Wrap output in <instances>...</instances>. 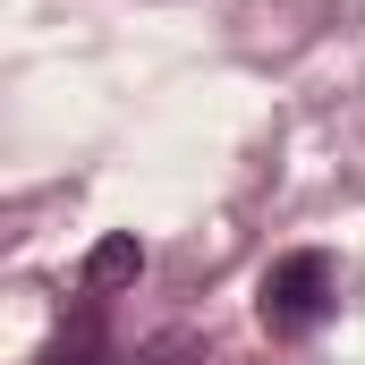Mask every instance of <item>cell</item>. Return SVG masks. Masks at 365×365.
Instances as JSON below:
<instances>
[{
  "label": "cell",
  "mask_w": 365,
  "mask_h": 365,
  "mask_svg": "<svg viewBox=\"0 0 365 365\" xmlns=\"http://www.w3.org/2000/svg\"><path fill=\"white\" fill-rule=\"evenodd\" d=\"M331 306H340V280H331V255H323V247L280 255L272 272H264V289H255V314H264L272 340H306Z\"/></svg>",
  "instance_id": "1"
},
{
  "label": "cell",
  "mask_w": 365,
  "mask_h": 365,
  "mask_svg": "<svg viewBox=\"0 0 365 365\" xmlns=\"http://www.w3.org/2000/svg\"><path fill=\"white\" fill-rule=\"evenodd\" d=\"M136 272H145V247L136 238H102L93 264H86V297H110L119 280H136Z\"/></svg>",
  "instance_id": "2"
},
{
  "label": "cell",
  "mask_w": 365,
  "mask_h": 365,
  "mask_svg": "<svg viewBox=\"0 0 365 365\" xmlns=\"http://www.w3.org/2000/svg\"><path fill=\"white\" fill-rule=\"evenodd\" d=\"M102 365H187V349H179V340H162V349H145V357H119V349H110Z\"/></svg>",
  "instance_id": "3"
}]
</instances>
